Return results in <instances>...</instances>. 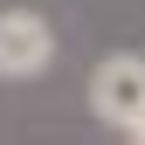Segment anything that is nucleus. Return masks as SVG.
<instances>
[{
	"instance_id": "f257e3e1",
	"label": "nucleus",
	"mask_w": 145,
	"mask_h": 145,
	"mask_svg": "<svg viewBox=\"0 0 145 145\" xmlns=\"http://www.w3.org/2000/svg\"><path fill=\"white\" fill-rule=\"evenodd\" d=\"M56 69V28L42 7H0V83H35Z\"/></svg>"
},
{
	"instance_id": "f03ea898",
	"label": "nucleus",
	"mask_w": 145,
	"mask_h": 145,
	"mask_svg": "<svg viewBox=\"0 0 145 145\" xmlns=\"http://www.w3.org/2000/svg\"><path fill=\"white\" fill-rule=\"evenodd\" d=\"M90 111L111 131H131L145 118V56H104L90 69Z\"/></svg>"
},
{
	"instance_id": "7ed1b4c3",
	"label": "nucleus",
	"mask_w": 145,
	"mask_h": 145,
	"mask_svg": "<svg viewBox=\"0 0 145 145\" xmlns=\"http://www.w3.org/2000/svg\"><path fill=\"white\" fill-rule=\"evenodd\" d=\"M124 138H131V145H145V118H138V124H131V131H124Z\"/></svg>"
}]
</instances>
